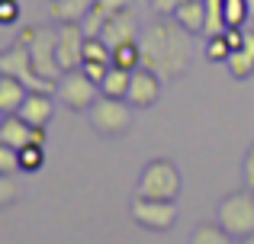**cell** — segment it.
<instances>
[{"label": "cell", "mask_w": 254, "mask_h": 244, "mask_svg": "<svg viewBox=\"0 0 254 244\" xmlns=\"http://www.w3.org/2000/svg\"><path fill=\"white\" fill-rule=\"evenodd\" d=\"M142 64L151 68L161 81H177L187 74L193 61V42L190 32L177 23L174 16H158L155 23L142 26Z\"/></svg>", "instance_id": "1"}, {"label": "cell", "mask_w": 254, "mask_h": 244, "mask_svg": "<svg viewBox=\"0 0 254 244\" xmlns=\"http://www.w3.org/2000/svg\"><path fill=\"white\" fill-rule=\"evenodd\" d=\"M16 39L29 49V58H32V64H36L39 77L55 87L58 77L64 74L62 64H58V29L52 23H39V26H26V29H19Z\"/></svg>", "instance_id": "2"}, {"label": "cell", "mask_w": 254, "mask_h": 244, "mask_svg": "<svg viewBox=\"0 0 254 244\" xmlns=\"http://www.w3.org/2000/svg\"><path fill=\"white\" fill-rule=\"evenodd\" d=\"M216 222L235 241H251L254 238V190H248V187L232 190V193L219 202Z\"/></svg>", "instance_id": "3"}, {"label": "cell", "mask_w": 254, "mask_h": 244, "mask_svg": "<svg viewBox=\"0 0 254 244\" xmlns=\"http://www.w3.org/2000/svg\"><path fill=\"white\" fill-rule=\"evenodd\" d=\"M180 190H184V177H180V167L171 161V157H155L142 167L135 183L138 196H148V199H177Z\"/></svg>", "instance_id": "4"}, {"label": "cell", "mask_w": 254, "mask_h": 244, "mask_svg": "<svg viewBox=\"0 0 254 244\" xmlns=\"http://www.w3.org/2000/svg\"><path fill=\"white\" fill-rule=\"evenodd\" d=\"M87 122L100 138H123L132 129V103L129 100H113V97H100L90 109H87Z\"/></svg>", "instance_id": "5"}, {"label": "cell", "mask_w": 254, "mask_h": 244, "mask_svg": "<svg viewBox=\"0 0 254 244\" xmlns=\"http://www.w3.org/2000/svg\"><path fill=\"white\" fill-rule=\"evenodd\" d=\"M55 100L62 103L64 109H71V113H87V109L100 100V84L93 81V77H87L84 68L64 71L55 84Z\"/></svg>", "instance_id": "6"}, {"label": "cell", "mask_w": 254, "mask_h": 244, "mask_svg": "<svg viewBox=\"0 0 254 244\" xmlns=\"http://www.w3.org/2000/svg\"><path fill=\"white\" fill-rule=\"evenodd\" d=\"M129 212L135 219V225L145 228V232H171L177 225L180 206H177V199H148V196L135 193Z\"/></svg>", "instance_id": "7"}, {"label": "cell", "mask_w": 254, "mask_h": 244, "mask_svg": "<svg viewBox=\"0 0 254 244\" xmlns=\"http://www.w3.org/2000/svg\"><path fill=\"white\" fill-rule=\"evenodd\" d=\"M0 74H10V77H16V81H23L29 90H55L49 81L39 77L36 64H32V58H29V49H26L19 39L0 51Z\"/></svg>", "instance_id": "8"}, {"label": "cell", "mask_w": 254, "mask_h": 244, "mask_svg": "<svg viewBox=\"0 0 254 244\" xmlns=\"http://www.w3.org/2000/svg\"><path fill=\"white\" fill-rule=\"evenodd\" d=\"M58 29V64L62 71H74L84 64V42L87 32L81 23H55Z\"/></svg>", "instance_id": "9"}, {"label": "cell", "mask_w": 254, "mask_h": 244, "mask_svg": "<svg viewBox=\"0 0 254 244\" xmlns=\"http://www.w3.org/2000/svg\"><path fill=\"white\" fill-rule=\"evenodd\" d=\"M161 77L155 74L151 68H135L132 71V84H129V97L126 100L132 103V109H151L158 103V97H161Z\"/></svg>", "instance_id": "10"}, {"label": "cell", "mask_w": 254, "mask_h": 244, "mask_svg": "<svg viewBox=\"0 0 254 244\" xmlns=\"http://www.w3.org/2000/svg\"><path fill=\"white\" fill-rule=\"evenodd\" d=\"M100 36H103V42L110 45V49H116V45H126V42H138L142 26L132 16V10H123V13H116V16H110V23L103 26Z\"/></svg>", "instance_id": "11"}, {"label": "cell", "mask_w": 254, "mask_h": 244, "mask_svg": "<svg viewBox=\"0 0 254 244\" xmlns=\"http://www.w3.org/2000/svg\"><path fill=\"white\" fill-rule=\"evenodd\" d=\"M19 116L29 119L32 125H49L52 116H55V97H52V90H29L26 103L19 106Z\"/></svg>", "instance_id": "12"}, {"label": "cell", "mask_w": 254, "mask_h": 244, "mask_svg": "<svg viewBox=\"0 0 254 244\" xmlns=\"http://www.w3.org/2000/svg\"><path fill=\"white\" fill-rule=\"evenodd\" d=\"M32 125L29 119H23L19 113H10L3 116V122H0V145H10V148H26V145L32 142Z\"/></svg>", "instance_id": "13"}, {"label": "cell", "mask_w": 254, "mask_h": 244, "mask_svg": "<svg viewBox=\"0 0 254 244\" xmlns=\"http://www.w3.org/2000/svg\"><path fill=\"white\" fill-rule=\"evenodd\" d=\"M225 68H229V74L235 77V81H248L254 74V29H245L242 49L232 51V58L225 61Z\"/></svg>", "instance_id": "14"}, {"label": "cell", "mask_w": 254, "mask_h": 244, "mask_svg": "<svg viewBox=\"0 0 254 244\" xmlns=\"http://www.w3.org/2000/svg\"><path fill=\"white\" fill-rule=\"evenodd\" d=\"M26 97H29V87H26L23 81H16V77H10V74H0V109H3V116L19 113Z\"/></svg>", "instance_id": "15"}, {"label": "cell", "mask_w": 254, "mask_h": 244, "mask_svg": "<svg viewBox=\"0 0 254 244\" xmlns=\"http://www.w3.org/2000/svg\"><path fill=\"white\" fill-rule=\"evenodd\" d=\"M97 0H49V13L55 23H81Z\"/></svg>", "instance_id": "16"}, {"label": "cell", "mask_w": 254, "mask_h": 244, "mask_svg": "<svg viewBox=\"0 0 254 244\" xmlns=\"http://www.w3.org/2000/svg\"><path fill=\"white\" fill-rule=\"evenodd\" d=\"M174 19H177V23L190 32V36L206 32V0H184V3H180V10L174 13Z\"/></svg>", "instance_id": "17"}, {"label": "cell", "mask_w": 254, "mask_h": 244, "mask_svg": "<svg viewBox=\"0 0 254 244\" xmlns=\"http://www.w3.org/2000/svg\"><path fill=\"white\" fill-rule=\"evenodd\" d=\"M129 84H132V71H126V68H116V64H110L106 77L100 81V97L126 100V97H129Z\"/></svg>", "instance_id": "18"}, {"label": "cell", "mask_w": 254, "mask_h": 244, "mask_svg": "<svg viewBox=\"0 0 254 244\" xmlns=\"http://www.w3.org/2000/svg\"><path fill=\"white\" fill-rule=\"evenodd\" d=\"M190 244H235V238L219 222H203L190 232Z\"/></svg>", "instance_id": "19"}, {"label": "cell", "mask_w": 254, "mask_h": 244, "mask_svg": "<svg viewBox=\"0 0 254 244\" xmlns=\"http://www.w3.org/2000/svg\"><path fill=\"white\" fill-rule=\"evenodd\" d=\"M113 64H116V68H126V71L142 68V45L138 42L116 45V49H113Z\"/></svg>", "instance_id": "20"}, {"label": "cell", "mask_w": 254, "mask_h": 244, "mask_svg": "<svg viewBox=\"0 0 254 244\" xmlns=\"http://www.w3.org/2000/svg\"><path fill=\"white\" fill-rule=\"evenodd\" d=\"M248 19H251L248 0H225V29H245Z\"/></svg>", "instance_id": "21"}, {"label": "cell", "mask_w": 254, "mask_h": 244, "mask_svg": "<svg viewBox=\"0 0 254 244\" xmlns=\"http://www.w3.org/2000/svg\"><path fill=\"white\" fill-rule=\"evenodd\" d=\"M232 58V45L225 39V32H216V36H206V61H229Z\"/></svg>", "instance_id": "22"}, {"label": "cell", "mask_w": 254, "mask_h": 244, "mask_svg": "<svg viewBox=\"0 0 254 244\" xmlns=\"http://www.w3.org/2000/svg\"><path fill=\"white\" fill-rule=\"evenodd\" d=\"M42 164H45L42 145H26V148H19V170H23V174H36V170H42Z\"/></svg>", "instance_id": "23"}, {"label": "cell", "mask_w": 254, "mask_h": 244, "mask_svg": "<svg viewBox=\"0 0 254 244\" xmlns=\"http://www.w3.org/2000/svg\"><path fill=\"white\" fill-rule=\"evenodd\" d=\"M84 61H106V64H113V49L103 42V36H87Z\"/></svg>", "instance_id": "24"}, {"label": "cell", "mask_w": 254, "mask_h": 244, "mask_svg": "<svg viewBox=\"0 0 254 244\" xmlns=\"http://www.w3.org/2000/svg\"><path fill=\"white\" fill-rule=\"evenodd\" d=\"M106 23H110V13H106L100 3H93V10H90V13H87V16L81 19V26H84V32H87V36H100Z\"/></svg>", "instance_id": "25"}, {"label": "cell", "mask_w": 254, "mask_h": 244, "mask_svg": "<svg viewBox=\"0 0 254 244\" xmlns=\"http://www.w3.org/2000/svg\"><path fill=\"white\" fill-rule=\"evenodd\" d=\"M16 199H19V187L13 180V174H0V209L16 206Z\"/></svg>", "instance_id": "26"}, {"label": "cell", "mask_w": 254, "mask_h": 244, "mask_svg": "<svg viewBox=\"0 0 254 244\" xmlns=\"http://www.w3.org/2000/svg\"><path fill=\"white\" fill-rule=\"evenodd\" d=\"M0 174H19V151L0 145Z\"/></svg>", "instance_id": "27"}, {"label": "cell", "mask_w": 254, "mask_h": 244, "mask_svg": "<svg viewBox=\"0 0 254 244\" xmlns=\"http://www.w3.org/2000/svg\"><path fill=\"white\" fill-rule=\"evenodd\" d=\"M180 3H184V0H148V6L158 16H174V13L180 10Z\"/></svg>", "instance_id": "28"}, {"label": "cell", "mask_w": 254, "mask_h": 244, "mask_svg": "<svg viewBox=\"0 0 254 244\" xmlns=\"http://www.w3.org/2000/svg\"><path fill=\"white\" fill-rule=\"evenodd\" d=\"M16 16H19V3L16 0H0V23L10 26V23H16Z\"/></svg>", "instance_id": "29"}, {"label": "cell", "mask_w": 254, "mask_h": 244, "mask_svg": "<svg viewBox=\"0 0 254 244\" xmlns=\"http://www.w3.org/2000/svg\"><path fill=\"white\" fill-rule=\"evenodd\" d=\"M81 68H84V74H87V77H93V81L100 84V81L106 77V71H110V64H106V61H84Z\"/></svg>", "instance_id": "30"}, {"label": "cell", "mask_w": 254, "mask_h": 244, "mask_svg": "<svg viewBox=\"0 0 254 244\" xmlns=\"http://www.w3.org/2000/svg\"><path fill=\"white\" fill-rule=\"evenodd\" d=\"M242 177H245V187L254 190V145L248 148V154H245V167H242Z\"/></svg>", "instance_id": "31"}, {"label": "cell", "mask_w": 254, "mask_h": 244, "mask_svg": "<svg viewBox=\"0 0 254 244\" xmlns=\"http://www.w3.org/2000/svg\"><path fill=\"white\" fill-rule=\"evenodd\" d=\"M100 6H103L110 16H116V13H123V10H132V0H97Z\"/></svg>", "instance_id": "32"}, {"label": "cell", "mask_w": 254, "mask_h": 244, "mask_svg": "<svg viewBox=\"0 0 254 244\" xmlns=\"http://www.w3.org/2000/svg\"><path fill=\"white\" fill-rule=\"evenodd\" d=\"M248 6H251V19H254V0H248Z\"/></svg>", "instance_id": "33"}, {"label": "cell", "mask_w": 254, "mask_h": 244, "mask_svg": "<svg viewBox=\"0 0 254 244\" xmlns=\"http://www.w3.org/2000/svg\"><path fill=\"white\" fill-rule=\"evenodd\" d=\"M242 244H254V238H251V241H242Z\"/></svg>", "instance_id": "34"}]
</instances>
